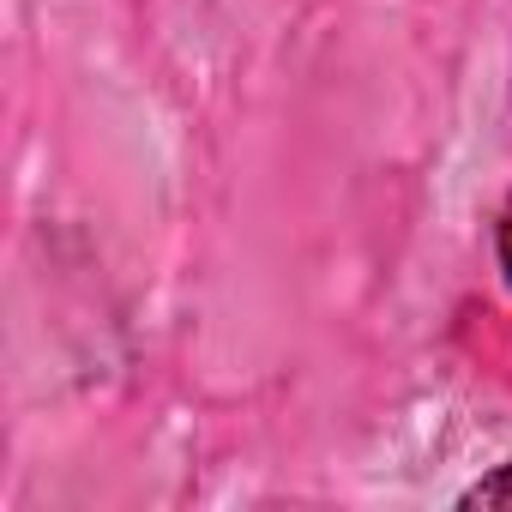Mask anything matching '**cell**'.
<instances>
[{"mask_svg": "<svg viewBox=\"0 0 512 512\" xmlns=\"http://www.w3.org/2000/svg\"><path fill=\"white\" fill-rule=\"evenodd\" d=\"M458 506H512V464H500V470H488L482 482H470V488L458 494Z\"/></svg>", "mask_w": 512, "mask_h": 512, "instance_id": "6da1fadb", "label": "cell"}, {"mask_svg": "<svg viewBox=\"0 0 512 512\" xmlns=\"http://www.w3.org/2000/svg\"><path fill=\"white\" fill-rule=\"evenodd\" d=\"M494 247H500V272H506V284H512V193H506V205H500V223H494Z\"/></svg>", "mask_w": 512, "mask_h": 512, "instance_id": "7a4b0ae2", "label": "cell"}]
</instances>
